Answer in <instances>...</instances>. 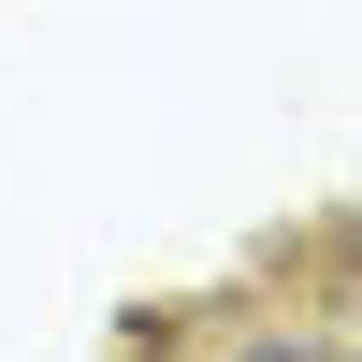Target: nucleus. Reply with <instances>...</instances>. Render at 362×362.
<instances>
[{"label": "nucleus", "mask_w": 362, "mask_h": 362, "mask_svg": "<svg viewBox=\"0 0 362 362\" xmlns=\"http://www.w3.org/2000/svg\"><path fill=\"white\" fill-rule=\"evenodd\" d=\"M261 362H305V348H261Z\"/></svg>", "instance_id": "obj_1"}]
</instances>
